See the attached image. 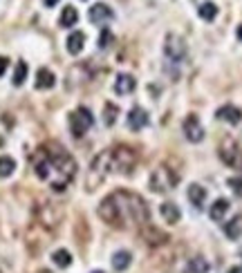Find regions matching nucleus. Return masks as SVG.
<instances>
[{
	"label": "nucleus",
	"instance_id": "nucleus-23",
	"mask_svg": "<svg viewBox=\"0 0 242 273\" xmlns=\"http://www.w3.org/2000/svg\"><path fill=\"white\" fill-rule=\"evenodd\" d=\"M197 14H200L202 21H215V16H218V7H215V3H202L200 7H197Z\"/></svg>",
	"mask_w": 242,
	"mask_h": 273
},
{
	"label": "nucleus",
	"instance_id": "nucleus-30",
	"mask_svg": "<svg viewBox=\"0 0 242 273\" xmlns=\"http://www.w3.org/2000/svg\"><path fill=\"white\" fill-rule=\"evenodd\" d=\"M227 184L231 186V190H233L235 195H238V197H242V177H231Z\"/></svg>",
	"mask_w": 242,
	"mask_h": 273
},
{
	"label": "nucleus",
	"instance_id": "nucleus-3",
	"mask_svg": "<svg viewBox=\"0 0 242 273\" xmlns=\"http://www.w3.org/2000/svg\"><path fill=\"white\" fill-rule=\"evenodd\" d=\"M108 172H113V150H105L97 154L88 170V190H95L99 184L108 177Z\"/></svg>",
	"mask_w": 242,
	"mask_h": 273
},
{
	"label": "nucleus",
	"instance_id": "nucleus-21",
	"mask_svg": "<svg viewBox=\"0 0 242 273\" xmlns=\"http://www.w3.org/2000/svg\"><path fill=\"white\" fill-rule=\"evenodd\" d=\"M79 21V11L72 7V5H65V9L61 11V18H59V23H61V27H74Z\"/></svg>",
	"mask_w": 242,
	"mask_h": 273
},
{
	"label": "nucleus",
	"instance_id": "nucleus-10",
	"mask_svg": "<svg viewBox=\"0 0 242 273\" xmlns=\"http://www.w3.org/2000/svg\"><path fill=\"white\" fill-rule=\"evenodd\" d=\"M88 18H90V23H95V25H103V23L113 21V18H115V11L110 9L105 3H97V5H92V7H90Z\"/></svg>",
	"mask_w": 242,
	"mask_h": 273
},
{
	"label": "nucleus",
	"instance_id": "nucleus-31",
	"mask_svg": "<svg viewBox=\"0 0 242 273\" xmlns=\"http://www.w3.org/2000/svg\"><path fill=\"white\" fill-rule=\"evenodd\" d=\"M7 67H9V59L7 56H0V76H5Z\"/></svg>",
	"mask_w": 242,
	"mask_h": 273
},
{
	"label": "nucleus",
	"instance_id": "nucleus-26",
	"mask_svg": "<svg viewBox=\"0 0 242 273\" xmlns=\"http://www.w3.org/2000/svg\"><path fill=\"white\" fill-rule=\"evenodd\" d=\"M16 170V161L11 157H0V177H11Z\"/></svg>",
	"mask_w": 242,
	"mask_h": 273
},
{
	"label": "nucleus",
	"instance_id": "nucleus-9",
	"mask_svg": "<svg viewBox=\"0 0 242 273\" xmlns=\"http://www.w3.org/2000/svg\"><path fill=\"white\" fill-rule=\"evenodd\" d=\"M184 134L191 144H200L204 139V128H202L200 119H197V114H189L184 119Z\"/></svg>",
	"mask_w": 242,
	"mask_h": 273
},
{
	"label": "nucleus",
	"instance_id": "nucleus-20",
	"mask_svg": "<svg viewBox=\"0 0 242 273\" xmlns=\"http://www.w3.org/2000/svg\"><path fill=\"white\" fill-rule=\"evenodd\" d=\"M211 271V264L207 258L202 256H195L189 260V264H186V273H209Z\"/></svg>",
	"mask_w": 242,
	"mask_h": 273
},
{
	"label": "nucleus",
	"instance_id": "nucleus-34",
	"mask_svg": "<svg viewBox=\"0 0 242 273\" xmlns=\"http://www.w3.org/2000/svg\"><path fill=\"white\" fill-rule=\"evenodd\" d=\"M238 38L242 41V27H238Z\"/></svg>",
	"mask_w": 242,
	"mask_h": 273
},
{
	"label": "nucleus",
	"instance_id": "nucleus-14",
	"mask_svg": "<svg viewBox=\"0 0 242 273\" xmlns=\"http://www.w3.org/2000/svg\"><path fill=\"white\" fill-rule=\"evenodd\" d=\"M159 213H161V217H164L169 224H177L179 220H182V210H179V206L177 204H173V202H164L159 206Z\"/></svg>",
	"mask_w": 242,
	"mask_h": 273
},
{
	"label": "nucleus",
	"instance_id": "nucleus-32",
	"mask_svg": "<svg viewBox=\"0 0 242 273\" xmlns=\"http://www.w3.org/2000/svg\"><path fill=\"white\" fill-rule=\"evenodd\" d=\"M43 3H45V7H54V5H57L59 0H43Z\"/></svg>",
	"mask_w": 242,
	"mask_h": 273
},
{
	"label": "nucleus",
	"instance_id": "nucleus-24",
	"mask_svg": "<svg viewBox=\"0 0 242 273\" xmlns=\"http://www.w3.org/2000/svg\"><path fill=\"white\" fill-rule=\"evenodd\" d=\"M52 262L57 264L59 269H67V266L72 264V256H70V251H65V249L54 251V253H52Z\"/></svg>",
	"mask_w": 242,
	"mask_h": 273
},
{
	"label": "nucleus",
	"instance_id": "nucleus-13",
	"mask_svg": "<svg viewBox=\"0 0 242 273\" xmlns=\"http://www.w3.org/2000/svg\"><path fill=\"white\" fill-rule=\"evenodd\" d=\"M135 88H137V81L130 76V74H119V76H117V81H115V92L119 96L130 94Z\"/></svg>",
	"mask_w": 242,
	"mask_h": 273
},
{
	"label": "nucleus",
	"instance_id": "nucleus-8",
	"mask_svg": "<svg viewBox=\"0 0 242 273\" xmlns=\"http://www.w3.org/2000/svg\"><path fill=\"white\" fill-rule=\"evenodd\" d=\"M164 54L169 59V63H182L186 59V43L177 34H169L164 43Z\"/></svg>",
	"mask_w": 242,
	"mask_h": 273
},
{
	"label": "nucleus",
	"instance_id": "nucleus-19",
	"mask_svg": "<svg viewBox=\"0 0 242 273\" xmlns=\"http://www.w3.org/2000/svg\"><path fill=\"white\" fill-rule=\"evenodd\" d=\"M54 83H57V76H54L47 67H41L39 74H36V88L39 90H52Z\"/></svg>",
	"mask_w": 242,
	"mask_h": 273
},
{
	"label": "nucleus",
	"instance_id": "nucleus-22",
	"mask_svg": "<svg viewBox=\"0 0 242 273\" xmlns=\"http://www.w3.org/2000/svg\"><path fill=\"white\" fill-rule=\"evenodd\" d=\"M130 262H133V258H130L128 251H117L113 256V269L115 271H126L130 266Z\"/></svg>",
	"mask_w": 242,
	"mask_h": 273
},
{
	"label": "nucleus",
	"instance_id": "nucleus-16",
	"mask_svg": "<svg viewBox=\"0 0 242 273\" xmlns=\"http://www.w3.org/2000/svg\"><path fill=\"white\" fill-rule=\"evenodd\" d=\"M141 238H144V240H146L151 246L164 244V242L169 240V238H166V233H161L159 228H153V226H148V224H146L144 228H141Z\"/></svg>",
	"mask_w": 242,
	"mask_h": 273
},
{
	"label": "nucleus",
	"instance_id": "nucleus-35",
	"mask_svg": "<svg viewBox=\"0 0 242 273\" xmlns=\"http://www.w3.org/2000/svg\"><path fill=\"white\" fill-rule=\"evenodd\" d=\"M90 273H103V271H90Z\"/></svg>",
	"mask_w": 242,
	"mask_h": 273
},
{
	"label": "nucleus",
	"instance_id": "nucleus-25",
	"mask_svg": "<svg viewBox=\"0 0 242 273\" xmlns=\"http://www.w3.org/2000/svg\"><path fill=\"white\" fill-rule=\"evenodd\" d=\"M225 233H227V238H231V240H238L240 238V235H242V220H240V217H235V220L227 222Z\"/></svg>",
	"mask_w": 242,
	"mask_h": 273
},
{
	"label": "nucleus",
	"instance_id": "nucleus-33",
	"mask_svg": "<svg viewBox=\"0 0 242 273\" xmlns=\"http://www.w3.org/2000/svg\"><path fill=\"white\" fill-rule=\"evenodd\" d=\"M229 273H242L240 266H233V269H229Z\"/></svg>",
	"mask_w": 242,
	"mask_h": 273
},
{
	"label": "nucleus",
	"instance_id": "nucleus-29",
	"mask_svg": "<svg viewBox=\"0 0 242 273\" xmlns=\"http://www.w3.org/2000/svg\"><path fill=\"white\" fill-rule=\"evenodd\" d=\"M110 43H113V34H110V29H103L99 36V49H108Z\"/></svg>",
	"mask_w": 242,
	"mask_h": 273
},
{
	"label": "nucleus",
	"instance_id": "nucleus-28",
	"mask_svg": "<svg viewBox=\"0 0 242 273\" xmlns=\"http://www.w3.org/2000/svg\"><path fill=\"white\" fill-rule=\"evenodd\" d=\"M117 114H119V108L113 103H105V114H103V123L105 126H113L117 121Z\"/></svg>",
	"mask_w": 242,
	"mask_h": 273
},
{
	"label": "nucleus",
	"instance_id": "nucleus-12",
	"mask_svg": "<svg viewBox=\"0 0 242 273\" xmlns=\"http://www.w3.org/2000/svg\"><path fill=\"white\" fill-rule=\"evenodd\" d=\"M215 116H218L220 121H227V123H231V126H238V123L242 121V110L229 103V105H222L218 112H215Z\"/></svg>",
	"mask_w": 242,
	"mask_h": 273
},
{
	"label": "nucleus",
	"instance_id": "nucleus-18",
	"mask_svg": "<svg viewBox=\"0 0 242 273\" xmlns=\"http://www.w3.org/2000/svg\"><path fill=\"white\" fill-rule=\"evenodd\" d=\"M229 208H231V204H229L227 200H215L213 204H211V208H209L211 220H213V222H222L227 217Z\"/></svg>",
	"mask_w": 242,
	"mask_h": 273
},
{
	"label": "nucleus",
	"instance_id": "nucleus-27",
	"mask_svg": "<svg viewBox=\"0 0 242 273\" xmlns=\"http://www.w3.org/2000/svg\"><path fill=\"white\" fill-rule=\"evenodd\" d=\"M25 79H27V63H18L16 70H14V85L16 88H21V85L25 83Z\"/></svg>",
	"mask_w": 242,
	"mask_h": 273
},
{
	"label": "nucleus",
	"instance_id": "nucleus-11",
	"mask_svg": "<svg viewBox=\"0 0 242 273\" xmlns=\"http://www.w3.org/2000/svg\"><path fill=\"white\" fill-rule=\"evenodd\" d=\"M148 126V114L144 108H133L128 112V128L133 130V132H139V130H144Z\"/></svg>",
	"mask_w": 242,
	"mask_h": 273
},
{
	"label": "nucleus",
	"instance_id": "nucleus-2",
	"mask_svg": "<svg viewBox=\"0 0 242 273\" xmlns=\"http://www.w3.org/2000/svg\"><path fill=\"white\" fill-rule=\"evenodd\" d=\"M99 217L115 228H126L128 222H135L137 226H146L151 213H148L146 202L139 195L128 193V190H117L101 202Z\"/></svg>",
	"mask_w": 242,
	"mask_h": 273
},
{
	"label": "nucleus",
	"instance_id": "nucleus-4",
	"mask_svg": "<svg viewBox=\"0 0 242 273\" xmlns=\"http://www.w3.org/2000/svg\"><path fill=\"white\" fill-rule=\"evenodd\" d=\"M137 164V154L133 148H113V170L121 172V175H130V170Z\"/></svg>",
	"mask_w": 242,
	"mask_h": 273
},
{
	"label": "nucleus",
	"instance_id": "nucleus-17",
	"mask_svg": "<svg viewBox=\"0 0 242 273\" xmlns=\"http://www.w3.org/2000/svg\"><path fill=\"white\" fill-rule=\"evenodd\" d=\"M83 45H85V34L83 32H72L67 36V52L72 54V56H77V54L83 52Z\"/></svg>",
	"mask_w": 242,
	"mask_h": 273
},
{
	"label": "nucleus",
	"instance_id": "nucleus-6",
	"mask_svg": "<svg viewBox=\"0 0 242 273\" xmlns=\"http://www.w3.org/2000/svg\"><path fill=\"white\" fill-rule=\"evenodd\" d=\"M177 175H173V170H169L166 166H161V168H157L153 172L151 177V190L153 193H166V190L175 188L177 184Z\"/></svg>",
	"mask_w": 242,
	"mask_h": 273
},
{
	"label": "nucleus",
	"instance_id": "nucleus-5",
	"mask_svg": "<svg viewBox=\"0 0 242 273\" xmlns=\"http://www.w3.org/2000/svg\"><path fill=\"white\" fill-rule=\"evenodd\" d=\"M218 154H220V159L225 161L229 168H238V170H242V150H240V146L235 144L231 136L222 139Z\"/></svg>",
	"mask_w": 242,
	"mask_h": 273
},
{
	"label": "nucleus",
	"instance_id": "nucleus-7",
	"mask_svg": "<svg viewBox=\"0 0 242 273\" xmlns=\"http://www.w3.org/2000/svg\"><path fill=\"white\" fill-rule=\"evenodd\" d=\"M92 123H95V116L88 108H79L70 114V130L74 136H83L92 128Z\"/></svg>",
	"mask_w": 242,
	"mask_h": 273
},
{
	"label": "nucleus",
	"instance_id": "nucleus-1",
	"mask_svg": "<svg viewBox=\"0 0 242 273\" xmlns=\"http://www.w3.org/2000/svg\"><path fill=\"white\" fill-rule=\"evenodd\" d=\"M34 170H36V177L47 182L52 190L61 193L77 175V161L59 144L49 141V144L41 146L39 152L34 154Z\"/></svg>",
	"mask_w": 242,
	"mask_h": 273
},
{
	"label": "nucleus",
	"instance_id": "nucleus-15",
	"mask_svg": "<svg viewBox=\"0 0 242 273\" xmlns=\"http://www.w3.org/2000/svg\"><path fill=\"white\" fill-rule=\"evenodd\" d=\"M186 195H189L191 204H193V206L200 210L204 206V200H207V188H204V186H200V184H191L189 190H186Z\"/></svg>",
	"mask_w": 242,
	"mask_h": 273
}]
</instances>
